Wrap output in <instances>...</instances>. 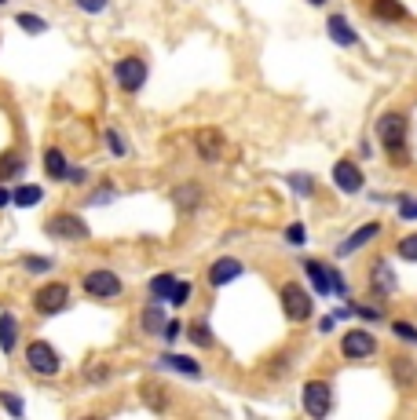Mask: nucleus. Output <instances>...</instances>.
Segmentation results:
<instances>
[{"mask_svg":"<svg viewBox=\"0 0 417 420\" xmlns=\"http://www.w3.org/2000/svg\"><path fill=\"white\" fill-rule=\"evenodd\" d=\"M377 139H381V147L384 154H388L395 165H407L410 161V147H407V117L403 114H384L377 121Z\"/></svg>","mask_w":417,"mask_h":420,"instance_id":"obj_1","label":"nucleus"},{"mask_svg":"<svg viewBox=\"0 0 417 420\" xmlns=\"http://www.w3.org/2000/svg\"><path fill=\"white\" fill-rule=\"evenodd\" d=\"M26 365L34 369L37 377H55L59 369H62V359H59V351L48 340H34V344L26 347Z\"/></svg>","mask_w":417,"mask_h":420,"instance_id":"obj_2","label":"nucleus"},{"mask_svg":"<svg viewBox=\"0 0 417 420\" xmlns=\"http://www.w3.org/2000/svg\"><path fill=\"white\" fill-rule=\"evenodd\" d=\"M48 238H62V241H85L88 238V223L73 212H55L52 219L44 223Z\"/></svg>","mask_w":417,"mask_h":420,"instance_id":"obj_3","label":"nucleus"},{"mask_svg":"<svg viewBox=\"0 0 417 420\" xmlns=\"http://www.w3.org/2000/svg\"><path fill=\"white\" fill-rule=\"evenodd\" d=\"M300 402H304V413L308 417H326L333 410V387L326 380H308L300 391Z\"/></svg>","mask_w":417,"mask_h":420,"instance_id":"obj_4","label":"nucleus"},{"mask_svg":"<svg viewBox=\"0 0 417 420\" xmlns=\"http://www.w3.org/2000/svg\"><path fill=\"white\" fill-rule=\"evenodd\" d=\"M282 311H285V318H293V321L311 318V293H304L300 282H285L282 285Z\"/></svg>","mask_w":417,"mask_h":420,"instance_id":"obj_5","label":"nucleus"},{"mask_svg":"<svg viewBox=\"0 0 417 420\" xmlns=\"http://www.w3.org/2000/svg\"><path fill=\"white\" fill-rule=\"evenodd\" d=\"M66 300H70V289L62 285V282H48V285H41L37 293H34L37 314H59L62 307H66Z\"/></svg>","mask_w":417,"mask_h":420,"instance_id":"obj_6","label":"nucleus"},{"mask_svg":"<svg viewBox=\"0 0 417 420\" xmlns=\"http://www.w3.org/2000/svg\"><path fill=\"white\" fill-rule=\"evenodd\" d=\"M85 293L95 300H114L121 296V278L114 270H88L85 274Z\"/></svg>","mask_w":417,"mask_h":420,"instance_id":"obj_7","label":"nucleus"},{"mask_svg":"<svg viewBox=\"0 0 417 420\" xmlns=\"http://www.w3.org/2000/svg\"><path fill=\"white\" fill-rule=\"evenodd\" d=\"M114 80L125 88V92H139L143 88V80H147V62L143 59H121L118 66H114Z\"/></svg>","mask_w":417,"mask_h":420,"instance_id":"obj_8","label":"nucleus"},{"mask_svg":"<svg viewBox=\"0 0 417 420\" xmlns=\"http://www.w3.org/2000/svg\"><path fill=\"white\" fill-rule=\"evenodd\" d=\"M341 351H344V359H366V354L377 351V340H374V333H366V329H351V333H344Z\"/></svg>","mask_w":417,"mask_h":420,"instance_id":"obj_9","label":"nucleus"},{"mask_svg":"<svg viewBox=\"0 0 417 420\" xmlns=\"http://www.w3.org/2000/svg\"><path fill=\"white\" fill-rule=\"evenodd\" d=\"M333 183L337 187H341L344 194H359L362 190V168L355 165V161H337V165H333Z\"/></svg>","mask_w":417,"mask_h":420,"instance_id":"obj_10","label":"nucleus"},{"mask_svg":"<svg viewBox=\"0 0 417 420\" xmlns=\"http://www.w3.org/2000/svg\"><path fill=\"white\" fill-rule=\"evenodd\" d=\"M195 147H198L202 161H220L223 157V136L216 132V128H202V132L195 136Z\"/></svg>","mask_w":417,"mask_h":420,"instance_id":"obj_11","label":"nucleus"},{"mask_svg":"<svg viewBox=\"0 0 417 420\" xmlns=\"http://www.w3.org/2000/svg\"><path fill=\"white\" fill-rule=\"evenodd\" d=\"M238 274H242V263L231 260V256H223V260H216L208 267V285H231Z\"/></svg>","mask_w":417,"mask_h":420,"instance_id":"obj_12","label":"nucleus"},{"mask_svg":"<svg viewBox=\"0 0 417 420\" xmlns=\"http://www.w3.org/2000/svg\"><path fill=\"white\" fill-rule=\"evenodd\" d=\"M15 344H19V321H15V314H0V351H15Z\"/></svg>","mask_w":417,"mask_h":420,"instance_id":"obj_13","label":"nucleus"},{"mask_svg":"<svg viewBox=\"0 0 417 420\" xmlns=\"http://www.w3.org/2000/svg\"><path fill=\"white\" fill-rule=\"evenodd\" d=\"M330 37L341 48H351V44H355V29L344 22V15H330Z\"/></svg>","mask_w":417,"mask_h":420,"instance_id":"obj_14","label":"nucleus"},{"mask_svg":"<svg viewBox=\"0 0 417 420\" xmlns=\"http://www.w3.org/2000/svg\"><path fill=\"white\" fill-rule=\"evenodd\" d=\"M44 172L52 175V180H66V172H70V165H66V154L52 147V150L44 154Z\"/></svg>","mask_w":417,"mask_h":420,"instance_id":"obj_15","label":"nucleus"},{"mask_svg":"<svg viewBox=\"0 0 417 420\" xmlns=\"http://www.w3.org/2000/svg\"><path fill=\"white\" fill-rule=\"evenodd\" d=\"M370 11L377 15V19H388V22H399V19H407V8L399 4V0H374Z\"/></svg>","mask_w":417,"mask_h":420,"instance_id":"obj_16","label":"nucleus"},{"mask_svg":"<svg viewBox=\"0 0 417 420\" xmlns=\"http://www.w3.org/2000/svg\"><path fill=\"white\" fill-rule=\"evenodd\" d=\"M377 234H381V227H377V223H366L362 231H355V234H351V238L344 241V245H341V256H348V252H355V249H362L366 241H374Z\"/></svg>","mask_w":417,"mask_h":420,"instance_id":"obj_17","label":"nucleus"},{"mask_svg":"<svg viewBox=\"0 0 417 420\" xmlns=\"http://www.w3.org/2000/svg\"><path fill=\"white\" fill-rule=\"evenodd\" d=\"M22 165H26V157H22V154H15V150L0 154V183H4V180H15V175L22 172Z\"/></svg>","mask_w":417,"mask_h":420,"instance_id":"obj_18","label":"nucleus"},{"mask_svg":"<svg viewBox=\"0 0 417 420\" xmlns=\"http://www.w3.org/2000/svg\"><path fill=\"white\" fill-rule=\"evenodd\" d=\"M41 198H44V190H41V187H34V183H26V187H15V194H11V201L19 205V208L41 205Z\"/></svg>","mask_w":417,"mask_h":420,"instance_id":"obj_19","label":"nucleus"},{"mask_svg":"<svg viewBox=\"0 0 417 420\" xmlns=\"http://www.w3.org/2000/svg\"><path fill=\"white\" fill-rule=\"evenodd\" d=\"M162 365L176 369V373H187V377H198V373H202V369H198V362H195V359H183V354H165V359H162Z\"/></svg>","mask_w":417,"mask_h":420,"instance_id":"obj_20","label":"nucleus"},{"mask_svg":"<svg viewBox=\"0 0 417 420\" xmlns=\"http://www.w3.org/2000/svg\"><path fill=\"white\" fill-rule=\"evenodd\" d=\"M165 329V314H162V307L150 303L147 311H143V333H162Z\"/></svg>","mask_w":417,"mask_h":420,"instance_id":"obj_21","label":"nucleus"},{"mask_svg":"<svg viewBox=\"0 0 417 420\" xmlns=\"http://www.w3.org/2000/svg\"><path fill=\"white\" fill-rule=\"evenodd\" d=\"M304 267H308V274H311V282H315V289H318V293H330V289H333V282H330L326 267H323V263H315V260H308Z\"/></svg>","mask_w":417,"mask_h":420,"instance_id":"obj_22","label":"nucleus"},{"mask_svg":"<svg viewBox=\"0 0 417 420\" xmlns=\"http://www.w3.org/2000/svg\"><path fill=\"white\" fill-rule=\"evenodd\" d=\"M165 387H157V384H143V398H147V406L150 410H165Z\"/></svg>","mask_w":417,"mask_h":420,"instance_id":"obj_23","label":"nucleus"},{"mask_svg":"<svg viewBox=\"0 0 417 420\" xmlns=\"http://www.w3.org/2000/svg\"><path fill=\"white\" fill-rule=\"evenodd\" d=\"M198 183H183L180 190H176V205H180V208H190V205H195L198 201Z\"/></svg>","mask_w":417,"mask_h":420,"instance_id":"obj_24","label":"nucleus"},{"mask_svg":"<svg viewBox=\"0 0 417 420\" xmlns=\"http://www.w3.org/2000/svg\"><path fill=\"white\" fill-rule=\"evenodd\" d=\"M374 289H377V293H392V289H395V278H388V267H384V263L374 267Z\"/></svg>","mask_w":417,"mask_h":420,"instance_id":"obj_25","label":"nucleus"},{"mask_svg":"<svg viewBox=\"0 0 417 420\" xmlns=\"http://www.w3.org/2000/svg\"><path fill=\"white\" fill-rule=\"evenodd\" d=\"M172 285H176L172 274H157V278L150 282V293H154L157 300H162V296H169V293H172Z\"/></svg>","mask_w":417,"mask_h":420,"instance_id":"obj_26","label":"nucleus"},{"mask_svg":"<svg viewBox=\"0 0 417 420\" xmlns=\"http://www.w3.org/2000/svg\"><path fill=\"white\" fill-rule=\"evenodd\" d=\"M392 369H395V377H399V384H410L414 380V362L410 359H392Z\"/></svg>","mask_w":417,"mask_h":420,"instance_id":"obj_27","label":"nucleus"},{"mask_svg":"<svg viewBox=\"0 0 417 420\" xmlns=\"http://www.w3.org/2000/svg\"><path fill=\"white\" fill-rule=\"evenodd\" d=\"M15 22H19V26L26 29V34H44V29H48V22H44V19H37V15H26V11H22Z\"/></svg>","mask_w":417,"mask_h":420,"instance_id":"obj_28","label":"nucleus"},{"mask_svg":"<svg viewBox=\"0 0 417 420\" xmlns=\"http://www.w3.org/2000/svg\"><path fill=\"white\" fill-rule=\"evenodd\" d=\"M187 333H190V340H195L198 347H208V344H213V336H208V326H205V321H195V326H190Z\"/></svg>","mask_w":417,"mask_h":420,"instance_id":"obj_29","label":"nucleus"},{"mask_svg":"<svg viewBox=\"0 0 417 420\" xmlns=\"http://www.w3.org/2000/svg\"><path fill=\"white\" fill-rule=\"evenodd\" d=\"M187 300H190V282H176L172 293H169V303L180 307V303H187Z\"/></svg>","mask_w":417,"mask_h":420,"instance_id":"obj_30","label":"nucleus"},{"mask_svg":"<svg viewBox=\"0 0 417 420\" xmlns=\"http://www.w3.org/2000/svg\"><path fill=\"white\" fill-rule=\"evenodd\" d=\"M392 333L403 336V340H410V344H417V329L410 326V321H392Z\"/></svg>","mask_w":417,"mask_h":420,"instance_id":"obj_31","label":"nucleus"},{"mask_svg":"<svg viewBox=\"0 0 417 420\" xmlns=\"http://www.w3.org/2000/svg\"><path fill=\"white\" fill-rule=\"evenodd\" d=\"M399 256H403V260H417V234L399 241Z\"/></svg>","mask_w":417,"mask_h":420,"instance_id":"obj_32","label":"nucleus"},{"mask_svg":"<svg viewBox=\"0 0 417 420\" xmlns=\"http://www.w3.org/2000/svg\"><path fill=\"white\" fill-rule=\"evenodd\" d=\"M0 402H4V410H8L11 417H22V402L15 398L11 391H0Z\"/></svg>","mask_w":417,"mask_h":420,"instance_id":"obj_33","label":"nucleus"},{"mask_svg":"<svg viewBox=\"0 0 417 420\" xmlns=\"http://www.w3.org/2000/svg\"><path fill=\"white\" fill-rule=\"evenodd\" d=\"M285 238H290L293 245H304V241H308V231H304V223H293V227L285 231Z\"/></svg>","mask_w":417,"mask_h":420,"instance_id":"obj_34","label":"nucleus"},{"mask_svg":"<svg viewBox=\"0 0 417 420\" xmlns=\"http://www.w3.org/2000/svg\"><path fill=\"white\" fill-rule=\"evenodd\" d=\"M77 8L88 15H99V11H106V0H77Z\"/></svg>","mask_w":417,"mask_h":420,"instance_id":"obj_35","label":"nucleus"},{"mask_svg":"<svg viewBox=\"0 0 417 420\" xmlns=\"http://www.w3.org/2000/svg\"><path fill=\"white\" fill-rule=\"evenodd\" d=\"M26 270H52V260H41V256H26Z\"/></svg>","mask_w":417,"mask_h":420,"instance_id":"obj_36","label":"nucleus"},{"mask_svg":"<svg viewBox=\"0 0 417 420\" xmlns=\"http://www.w3.org/2000/svg\"><path fill=\"white\" fill-rule=\"evenodd\" d=\"M106 147H110V150H114V154H118V157H121V154H125V143H121V136H118V132H114V128H110V132H106Z\"/></svg>","mask_w":417,"mask_h":420,"instance_id":"obj_37","label":"nucleus"},{"mask_svg":"<svg viewBox=\"0 0 417 420\" xmlns=\"http://www.w3.org/2000/svg\"><path fill=\"white\" fill-rule=\"evenodd\" d=\"M162 336H165V340H176V336H180V321H165Z\"/></svg>","mask_w":417,"mask_h":420,"instance_id":"obj_38","label":"nucleus"},{"mask_svg":"<svg viewBox=\"0 0 417 420\" xmlns=\"http://www.w3.org/2000/svg\"><path fill=\"white\" fill-rule=\"evenodd\" d=\"M403 219H417V201H403Z\"/></svg>","mask_w":417,"mask_h":420,"instance_id":"obj_39","label":"nucleus"},{"mask_svg":"<svg viewBox=\"0 0 417 420\" xmlns=\"http://www.w3.org/2000/svg\"><path fill=\"white\" fill-rule=\"evenodd\" d=\"M106 377V369L103 365H95V369H88V380H103Z\"/></svg>","mask_w":417,"mask_h":420,"instance_id":"obj_40","label":"nucleus"},{"mask_svg":"<svg viewBox=\"0 0 417 420\" xmlns=\"http://www.w3.org/2000/svg\"><path fill=\"white\" fill-rule=\"evenodd\" d=\"M297 183V190H304V194H311V180H308V175H304V180H293Z\"/></svg>","mask_w":417,"mask_h":420,"instance_id":"obj_41","label":"nucleus"},{"mask_svg":"<svg viewBox=\"0 0 417 420\" xmlns=\"http://www.w3.org/2000/svg\"><path fill=\"white\" fill-rule=\"evenodd\" d=\"M11 201V190H4V187H0V205H8Z\"/></svg>","mask_w":417,"mask_h":420,"instance_id":"obj_42","label":"nucleus"},{"mask_svg":"<svg viewBox=\"0 0 417 420\" xmlns=\"http://www.w3.org/2000/svg\"><path fill=\"white\" fill-rule=\"evenodd\" d=\"M311 4H326V0H311Z\"/></svg>","mask_w":417,"mask_h":420,"instance_id":"obj_43","label":"nucleus"},{"mask_svg":"<svg viewBox=\"0 0 417 420\" xmlns=\"http://www.w3.org/2000/svg\"><path fill=\"white\" fill-rule=\"evenodd\" d=\"M0 4H4V0H0Z\"/></svg>","mask_w":417,"mask_h":420,"instance_id":"obj_44","label":"nucleus"}]
</instances>
